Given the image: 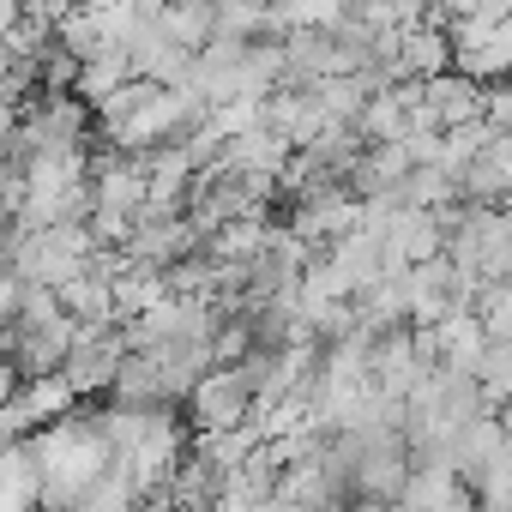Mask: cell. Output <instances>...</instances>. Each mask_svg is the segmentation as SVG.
I'll list each match as a JSON object with an SVG mask.
<instances>
[{
  "instance_id": "obj_1",
  "label": "cell",
  "mask_w": 512,
  "mask_h": 512,
  "mask_svg": "<svg viewBox=\"0 0 512 512\" xmlns=\"http://www.w3.org/2000/svg\"><path fill=\"white\" fill-rule=\"evenodd\" d=\"M260 410V398H253V380L241 362H217L199 374V386L187 392V416L199 434H229V428H247V416Z\"/></svg>"
},
{
  "instance_id": "obj_2",
  "label": "cell",
  "mask_w": 512,
  "mask_h": 512,
  "mask_svg": "<svg viewBox=\"0 0 512 512\" xmlns=\"http://www.w3.org/2000/svg\"><path fill=\"white\" fill-rule=\"evenodd\" d=\"M500 205H506V211H512V187H506V199H500Z\"/></svg>"
}]
</instances>
